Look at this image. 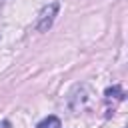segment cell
I'll return each instance as SVG.
<instances>
[{"mask_svg": "<svg viewBox=\"0 0 128 128\" xmlns=\"http://www.w3.org/2000/svg\"><path fill=\"white\" fill-rule=\"evenodd\" d=\"M58 10H60V4H58V2L46 4V6L40 10L38 18H36V24H34L36 32H48V28L54 24V20H56V16H58Z\"/></svg>", "mask_w": 128, "mask_h": 128, "instance_id": "6da1fadb", "label": "cell"}, {"mask_svg": "<svg viewBox=\"0 0 128 128\" xmlns=\"http://www.w3.org/2000/svg\"><path fill=\"white\" fill-rule=\"evenodd\" d=\"M36 128H62V122H60L58 116H46L44 120L38 122Z\"/></svg>", "mask_w": 128, "mask_h": 128, "instance_id": "7a4b0ae2", "label": "cell"}, {"mask_svg": "<svg viewBox=\"0 0 128 128\" xmlns=\"http://www.w3.org/2000/svg\"><path fill=\"white\" fill-rule=\"evenodd\" d=\"M118 98V100H122L124 98V92H122V88L120 86H112V88H108L106 90V98Z\"/></svg>", "mask_w": 128, "mask_h": 128, "instance_id": "3957f363", "label": "cell"}, {"mask_svg": "<svg viewBox=\"0 0 128 128\" xmlns=\"http://www.w3.org/2000/svg\"><path fill=\"white\" fill-rule=\"evenodd\" d=\"M0 128H10V124H8L6 120H2V122H0Z\"/></svg>", "mask_w": 128, "mask_h": 128, "instance_id": "277c9868", "label": "cell"}]
</instances>
